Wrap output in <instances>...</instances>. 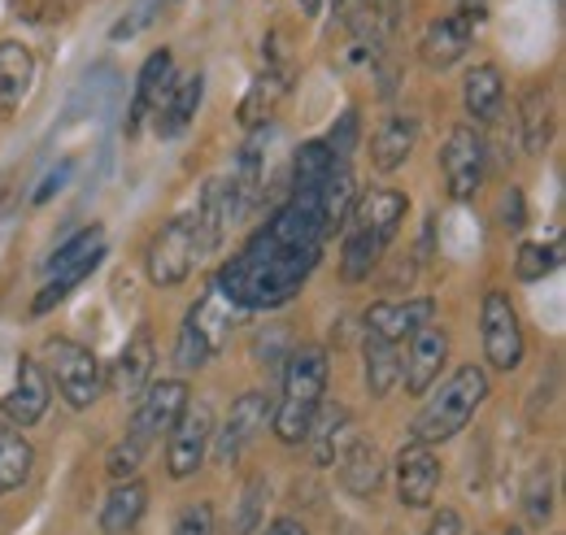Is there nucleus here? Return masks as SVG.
<instances>
[{
  "label": "nucleus",
  "mask_w": 566,
  "mask_h": 535,
  "mask_svg": "<svg viewBox=\"0 0 566 535\" xmlns=\"http://www.w3.org/2000/svg\"><path fill=\"white\" fill-rule=\"evenodd\" d=\"M332 240L318 188L287 192L275 218L222 266L218 287L235 310H283L314 274L323 244Z\"/></svg>",
  "instance_id": "1"
},
{
  "label": "nucleus",
  "mask_w": 566,
  "mask_h": 535,
  "mask_svg": "<svg viewBox=\"0 0 566 535\" xmlns=\"http://www.w3.org/2000/svg\"><path fill=\"white\" fill-rule=\"evenodd\" d=\"M406 213H410V201L397 188H366V192H357L354 204H349V218L340 227L345 231V240H340V274L349 283L370 279V270L384 262L388 244L397 240Z\"/></svg>",
  "instance_id": "2"
},
{
  "label": "nucleus",
  "mask_w": 566,
  "mask_h": 535,
  "mask_svg": "<svg viewBox=\"0 0 566 535\" xmlns=\"http://www.w3.org/2000/svg\"><path fill=\"white\" fill-rule=\"evenodd\" d=\"M327 375H332V366H327V353L318 344H301L287 353L280 401H271V431L280 444H287V449L305 444L310 422L327 397Z\"/></svg>",
  "instance_id": "3"
},
{
  "label": "nucleus",
  "mask_w": 566,
  "mask_h": 535,
  "mask_svg": "<svg viewBox=\"0 0 566 535\" xmlns=\"http://www.w3.org/2000/svg\"><path fill=\"white\" fill-rule=\"evenodd\" d=\"M489 392H493V384H489V370L484 366H475V361L458 366L423 401L415 427H410V440L431 449V444H444V440L462 436L471 427L475 409L489 401Z\"/></svg>",
  "instance_id": "4"
},
{
  "label": "nucleus",
  "mask_w": 566,
  "mask_h": 535,
  "mask_svg": "<svg viewBox=\"0 0 566 535\" xmlns=\"http://www.w3.org/2000/svg\"><path fill=\"white\" fill-rule=\"evenodd\" d=\"M240 314H244V310H235V305L222 296V287L210 283V287L201 292V301L184 314V327H179V339H175V366H179V370H201V366H210L213 357L227 348V339L235 332Z\"/></svg>",
  "instance_id": "5"
},
{
  "label": "nucleus",
  "mask_w": 566,
  "mask_h": 535,
  "mask_svg": "<svg viewBox=\"0 0 566 535\" xmlns=\"http://www.w3.org/2000/svg\"><path fill=\"white\" fill-rule=\"evenodd\" d=\"M35 361L49 375V388H57V397L71 409L96 405V397H101V361H96L92 348H83L74 339H62V335H49Z\"/></svg>",
  "instance_id": "6"
},
{
  "label": "nucleus",
  "mask_w": 566,
  "mask_h": 535,
  "mask_svg": "<svg viewBox=\"0 0 566 535\" xmlns=\"http://www.w3.org/2000/svg\"><path fill=\"white\" fill-rule=\"evenodd\" d=\"M201 240H197V222L192 213H179L170 218L153 240H148V253H144V270L157 287H179L192 270L201 266Z\"/></svg>",
  "instance_id": "7"
},
{
  "label": "nucleus",
  "mask_w": 566,
  "mask_h": 535,
  "mask_svg": "<svg viewBox=\"0 0 566 535\" xmlns=\"http://www.w3.org/2000/svg\"><path fill=\"white\" fill-rule=\"evenodd\" d=\"M480 339H484V361L510 375L523 366V353H527V339H523V323H518V310L514 301L501 292V287H489L484 292V305H480Z\"/></svg>",
  "instance_id": "8"
},
{
  "label": "nucleus",
  "mask_w": 566,
  "mask_h": 535,
  "mask_svg": "<svg viewBox=\"0 0 566 535\" xmlns=\"http://www.w3.org/2000/svg\"><path fill=\"white\" fill-rule=\"evenodd\" d=\"M440 170H444V188H449L453 201H471L480 192L484 170H489V144L471 123H462V127H453L444 135Z\"/></svg>",
  "instance_id": "9"
},
{
  "label": "nucleus",
  "mask_w": 566,
  "mask_h": 535,
  "mask_svg": "<svg viewBox=\"0 0 566 535\" xmlns=\"http://www.w3.org/2000/svg\"><path fill=\"white\" fill-rule=\"evenodd\" d=\"M188 409V384L184 379H161V384H148L140 397H136V413H132V427L123 440L140 444L144 453L170 436V427L179 422V413Z\"/></svg>",
  "instance_id": "10"
},
{
  "label": "nucleus",
  "mask_w": 566,
  "mask_h": 535,
  "mask_svg": "<svg viewBox=\"0 0 566 535\" xmlns=\"http://www.w3.org/2000/svg\"><path fill=\"white\" fill-rule=\"evenodd\" d=\"M210 440H213V409L210 401H188V409L179 413V422L170 427L166 436V470L170 479H188L197 474L206 453H210Z\"/></svg>",
  "instance_id": "11"
},
{
  "label": "nucleus",
  "mask_w": 566,
  "mask_h": 535,
  "mask_svg": "<svg viewBox=\"0 0 566 535\" xmlns=\"http://www.w3.org/2000/svg\"><path fill=\"white\" fill-rule=\"evenodd\" d=\"M266 422H271V397L266 392H244L240 401L231 405L227 422L213 431V462L218 466H235L244 458V449L266 431Z\"/></svg>",
  "instance_id": "12"
},
{
  "label": "nucleus",
  "mask_w": 566,
  "mask_h": 535,
  "mask_svg": "<svg viewBox=\"0 0 566 535\" xmlns=\"http://www.w3.org/2000/svg\"><path fill=\"white\" fill-rule=\"evenodd\" d=\"M480 18H484V13H475V9L440 13V18L423 31V40H419V62H423L427 70H436V74H440V70H453L467 53H471Z\"/></svg>",
  "instance_id": "13"
},
{
  "label": "nucleus",
  "mask_w": 566,
  "mask_h": 535,
  "mask_svg": "<svg viewBox=\"0 0 566 535\" xmlns=\"http://www.w3.org/2000/svg\"><path fill=\"white\" fill-rule=\"evenodd\" d=\"M444 361H449V332L440 327V318H431V323H423L419 332L406 339V357H401V384H406V392L410 397H427L436 388Z\"/></svg>",
  "instance_id": "14"
},
{
  "label": "nucleus",
  "mask_w": 566,
  "mask_h": 535,
  "mask_svg": "<svg viewBox=\"0 0 566 535\" xmlns=\"http://www.w3.org/2000/svg\"><path fill=\"white\" fill-rule=\"evenodd\" d=\"M53 401V388H49V375L40 370L35 357H18V370H13V388L4 392L0 401V418L13 422L18 431L35 427L44 418V409Z\"/></svg>",
  "instance_id": "15"
},
{
  "label": "nucleus",
  "mask_w": 566,
  "mask_h": 535,
  "mask_svg": "<svg viewBox=\"0 0 566 535\" xmlns=\"http://www.w3.org/2000/svg\"><path fill=\"white\" fill-rule=\"evenodd\" d=\"M440 492V458L427 444H406L397 453V501L406 510H427Z\"/></svg>",
  "instance_id": "16"
},
{
  "label": "nucleus",
  "mask_w": 566,
  "mask_h": 535,
  "mask_svg": "<svg viewBox=\"0 0 566 535\" xmlns=\"http://www.w3.org/2000/svg\"><path fill=\"white\" fill-rule=\"evenodd\" d=\"M436 318V301L431 296H410V301H375L366 310V335H379L388 344H406L423 323Z\"/></svg>",
  "instance_id": "17"
},
{
  "label": "nucleus",
  "mask_w": 566,
  "mask_h": 535,
  "mask_svg": "<svg viewBox=\"0 0 566 535\" xmlns=\"http://www.w3.org/2000/svg\"><path fill=\"white\" fill-rule=\"evenodd\" d=\"M415 144H419V118L415 114H388L370 135V166L379 175H392L410 161Z\"/></svg>",
  "instance_id": "18"
},
{
  "label": "nucleus",
  "mask_w": 566,
  "mask_h": 535,
  "mask_svg": "<svg viewBox=\"0 0 566 535\" xmlns=\"http://www.w3.org/2000/svg\"><path fill=\"white\" fill-rule=\"evenodd\" d=\"M35 87V53L22 40L0 44V123L22 109V101Z\"/></svg>",
  "instance_id": "19"
},
{
  "label": "nucleus",
  "mask_w": 566,
  "mask_h": 535,
  "mask_svg": "<svg viewBox=\"0 0 566 535\" xmlns=\"http://www.w3.org/2000/svg\"><path fill=\"white\" fill-rule=\"evenodd\" d=\"M336 470H340V487L349 496H361V501L375 496L384 487V479H388V462L370 440H349L345 453L336 458Z\"/></svg>",
  "instance_id": "20"
},
{
  "label": "nucleus",
  "mask_w": 566,
  "mask_h": 535,
  "mask_svg": "<svg viewBox=\"0 0 566 535\" xmlns=\"http://www.w3.org/2000/svg\"><path fill=\"white\" fill-rule=\"evenodd\" d=\"M170 83H175V57H170V49H157L136 74V96H132V109H127V135H136L144 127V118H153V109L161 105Z\"/></svg>",
  "instance_id": "21"
},
{
  "label": "nucleus",
  "mask_w": 566,
  "mask_h": 535,
  "mask_svg": "<svg viewBox=\"0 0 566 535\" xmlns=\"http://www.w3.org/2000/svg\"><path fill=\"white\" fill-rule=\"evenodd\" d=\"M201 96H206V74H201V70L188 74V78H179V83H170L166 96H161V105L153 109L157 135H161V139H175V135L188 132V123H192L197 109H201Z\"/></svg>",
  "instance_id": "22"
},
{
  "label": "nucleus",
  "mask_w": 566,
  "mask_h": 535,
  "mask_svg": "<svg viewBox=\"0 0 566 535\" xmlns=\"http://www.w3.org/2000/svg\"><path fill=\"white\" fill-rule=\"evenodd\" d=\"M153 366H157V348H153V335L136 332L127 339V348L118 353V361H114V375H109V388L118 392V397H140L144 388L153 384Z\"/></svg>",
  "instance_id": "23"
},
{
  "label": "nucleus",
  "mask_w": 566,
  "mask_h": 535,
  "mask_svg": "<svg viewBox=\"0 0 566 535\" xmlns=\"http://www.w3.org/2000/svg\"><path fill=\"white\" fill-rule=\"evenodd\" d=\"M105 258V227H83L74 240H66L53 258H49V274L53 279H71L74 287L101 266Z\"/></svg>",
  "instance_id": "24"
},
{
  "label": "nucleus",
  "mask_w": 566,
  "mask_h": 535,
  "mask_svg": "<svg viewBox=\"0 0 566 535\" xmlns=\"http://www.w3.org/2000/svg\"><path fill=\"white\" fill-rule=\"evenodd\" d=\"M462 105H467V114H471L475 127L496 123V114H501V105H505V78H501V66L484 62V66L471 70L467 83H462Z\"/></svg>",
  "instance_id": "25"
},
{
  "label": "nucleus",
  "mask_w": 566,
  "mask_h": 535,
  "mask_svg": "<svg viewBox=\"0 0 566 535\" xmlns=\"http://www.w3.org/2000/svg\"><path fill=\"white\" fill-rule=\"evenodd\" d=\"M310 453H314V466H336V458L345 453L349 444V409L340 405H323L310 422V436H305Z\"/></svg>",
  "instance_id": "26"
},
{
  "label": "nucleus",
  "mask_w": 566,
  "mask_h": 535,
  "mask_svg": "<svg viewBox=\"0 0 566 535\" xmlns=\"http://www.w3.org/2000/svg\"><path fill=\"white\" fill-rule=\"evenodd\" d=\"M144 510H148V487H144L140 479L114 483V492H109L105 505H101V532L127 535L144 518Z\"/></svg>",
  "instance_id": "27"
},
{
  "label": "nucleus",
  "mask_w": 566,
  "mask_h": 535,
  "mask_svg": "<svg viewBox=\"0 0 566 535\" xmlns=\"http://www.w3.org/2000/svg\"><path fill=\"white\" fill-rule=\"evenodd\" d=\"M287 70H266V74H258L253 78V87H249V96L240 101V123L249 127V132H262L271 118H275V109L283 105V96H287Z\"/></svg>",
  "instance_id": "28"
},
{
  "label": "nucleus",
  "mask_w": 566,
  "mask_h": 535,
  "mask_svg": "<svg viewBox=\"0 0 566 535\" xmlns=\"http://www.w3.org/2000/svg\"><path fill=\"white\" fill-rule=\"evenodd\" d=\"M31 466H35V449L31 440L0 418V496L4 492H18L27 479H31Z\"/></svg>",
  "instance_id": "29"
},
{
  "label": "nucleus",
  "mask_w": 566,
  "mask_h": 535,
  "mask_svg": "<svg viewBox=\"0 0 566 535\" xmlns=\"http://www.w3.org/2000/svg\"><path fill=\"white\" fill-rule=\"evenodd\" d=\"M361 357H366V388H370V397H388L401 384V348L379 339V335H366Z\"/></svg>",
  "instance_id": "30"
},
{
  "label": "nucleus",
  "mask_w": 566,
  "mask_h": 535,
  "mask_svg": "<svg viewBox=\"0 0 566 535\" xmlns=\"http://www.w3.org/2000/svg\"><path fill=\"white\" fill-rule=\"evenodd\" d=\"M523 118H518V127H523V148L536 157V153H545L549 148V135H554V101H549V92L545 87H532L527 96H523V109H518Z\"/></svg>",
  "instance_id": "31"
},
{
  "label": "nucleus",
  "mask_w": 566,
  "mask_h": 535,
  "mask_svg": "<svg viewBox=\"0 0 566 535\" xmlns=\"http://www.w3.org/2000/svg\"><path fill=\"white\" fill-rule=\"evenodd\" d=\"M554 270H558V244H523L514 258V274L523 283H541Z\"/></svg>",
  "instance_id": "32"
},
{
  "label": "nucleus",
  "mask_w": 566,
  "mask_h": 535,
  "mask_svg": "<svg viewBox=\"0 0 566 535\" xmlns=\"http://www.w3.org/2000/svg\"><path fill=\"white\" fill-rule=\"evenodd\" d=\"M262 496H266V483H262V479H249V487H244V496H240V514H235V523H231V535H253L258 514H262Z\"/></svg>",
  "instance_id": "33"
},
{
  "label": "nucleus",
  "mask_w": 566,
  "mask_h": 535,
  "mask_svg": "<svg viewBox=\"0 0 566 535\" xmlns=\"http://www.w3.org/2000/svg\"><path fill=\"white\" fill-rule=\"evenodd\" d=\"M175 535H213V505L210 501H192L179 510Z\"/></svg>",
  "instance_id": "34"
},
{
  "label": "nucleus",
  "mask_w": 566,
  "mask_h": 535,
  "mask_svg": "<svg viewBox=\"0 0 566 535\" xmlns=\"http://www.w3.org/2000/svg\"><path fill=\"white\" fill-rule=\"evenodd\" d=\"M549 514H554L549 470H536V474H532V487H527V518H532V523H545Z\"/></svg>",
  "instance_id": "35"
},
{
  "label": "nucleus",
  "mask_w": 566,
  "mask_h": 535,
  "mask_svg": "<svg viewBox=\"0 0 566 535\" xmlns=\"http://www.w3.org/2000/svg\"><path fill=\"white\" fill-rule=\"evenodd\" d=\"M140 462H144L140 444H132V440H118V444H114V453H109V474H114V483H123V479H136Z\"/></svg>",
  "instance_id": "36"
},
{
  "label": "nucleus",
  "mask_w": 566,
  "mask_h": 535,
  "mask_svg": "<svg viewBox=\"0 0 566 535\" xmlns=\"http://www.w3.org/2000/svg\"><path fill=\"white\" fill-rule=\"evenodd\" d=\"M157 4H161V0H140V4L132 9L136 18H123V22H118L109 35H114V40H127V35H136L140 27H148V22H153V9H157Z\"/></svg>",
  "instance_id": "37"
},
{
  "label": "nucleus",
  "mask_w": 566,
  "mask_h": 535,
  "mask_svg": "<svg viewBox=\"0 0 566 535\" xmlns=\"http://www.w3.org/2000/svg\"><path fill=\"white\" fill-rule=\"evenodd\" d=\"M501 227H505V231H518V227H523V197H518V188H510V192L501 197Z\"/></svg>",
  "instance_id": "38"
},
{
  "label": "nucleus",
  "mask_w": 566,
  "mask_h": 535,
  "mask_svg": "<svg viewBox=\"0 0 566 535\" xmlns=\"http://www.w3.org/2000/svg\"><path fill=\"white\" fill-rule=\"evenodd\" d=\"M427 535H462V514H458V510H440V514H431Z\"/></svg>",
  "instance_id": "39"
},
{
  "label": "nucleus",
  "mask_w": 566,
  "mask_h": 535,
  "mask_svg": "<svg viewBox=\"0 0 566 535\" xmlns=\"http://www.w3.org/2000/svg\"><path fill=\"white\" fill-rule=\"evenodd\" d=\"M66 179H71V161H66L62 170H53V175H49V179L40 183V192H35L31 201H35V204H44V201H49V197H53V192H62V183H66Z\"/></svg>",
  "instance_id": "40"
},
{
  "label": "nucleus",
  "mask_w": 566,
  "mask_h": 535,
  "mask_svg": "<svg viewBox=\"0 0 566 535\" xmlns=\"http://www.w3.org/2000/svg\"><path fill=\"white\" fill-rule=\"evenodd\" d=\"M266 535H310L296 518H275L271 527H266Z\"/></svg>",
  "instance_id": "41"
},
{
  "label": "nucleus",
  "mask_w": 566,
  "mask_h": 535,
  "mask_svg": "<svg viewBox=\"0 0 566 535\" xmlns=\"http://www.w3.org/2000/svg\"><path fill=\"white\" fill-rule=\"evenodd\" d=\"M301 9H305V13H318V0H301Z\"/></svg>",
  "instance_id": "42"
},
{
  "label": "nucleus",
  "mask_w": 566,
  "mask_h": 535,
  "mask_svg": "<svg viewBox=\"0 0 566 535\" xmlns=\"http://www.w3.org/2000/svg\"><path fill=\"white\" fill-rule=\"evenodd\" d=\"M505 535H527V532H523V527H510V532H505Z\"/></svg>",
  "instance_id": "43"
}]
</instances>
